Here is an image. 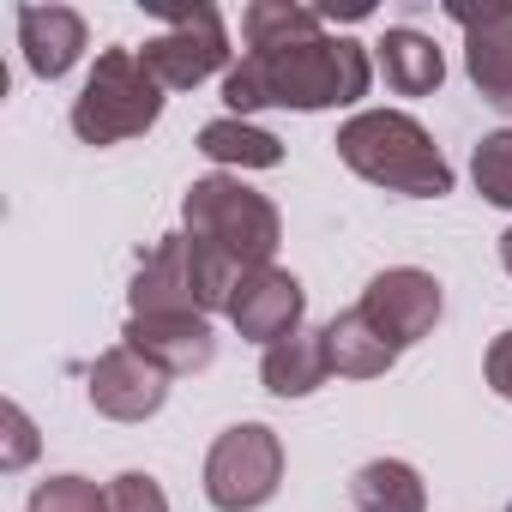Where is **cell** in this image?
Instances as JSON below:
<instances>
[{
  "label": "cell",
  "mask_w": 512,
  "mask_h": 512,
  "mask_svg": "<svg viewBox=\"0 0 512 512\" xmlns=\"http://www.w3.org/2000/svg\"><path fill=\"white\" fill-rule=\"evenodd\" d=\"M374 85V61L356 37H314L296 49H272V55H241L223 73V103L229 115H253V109H344L362 103Z\"/></svg>",
  "instance_id": "obj_1"
},
{
  "label": "cell",
  "mask_w": 512,
  "mask_h": 512,
  "mask_svg": "<svg viewBox=\"0 0 512 512\" xmlns=\"http://www.w3.org/2000/svg\"><path fill=\"white\" fill-rule=\"evenodd\" d=\"M338 157L386 187V193H410V199H440L452 193V163L440 157V145L428 139V127L404 109H362L338 127Z\"/></svg>",
  "instance_id": "obj_2"
},
{
  "label": "cell",
  "mask_w": 512,
  "mask_h": 512,
  "mask_svg": "<svg viewBox=\"0 0 512 512\" xmlns=\"http://www.w3.org/2000/svg\"><path fill=\"white\" fill-rule=\"evenodd\" d=\"M181 223L193 241L229 253L247 272H266L272 253H278V235H284L278 205L266 193H253L241 175H199L181 199Z\"/></svg>",
  "instance_id": "obj_3"
},
{
  "label": "cell",
  "mask_w": 512,
  "mask_h": 512,
  "mask_svg": "<svg viewBox=\"0 0 512 512\" xmlns=\"http://www.w3.org/2000/svg\"><path fill=\"white\" fill-rule=\"evenodd\" d=\"M163 115V85L145 73L139 49H103L85 91L73 97V133L85 145H121L151 133Z\"/></svg>",
  "instance_id": "obj_4"
},
{
  "label": "cell",
  "mask_w": 512,
  "mask_h": 512,
  "mask_svg": "<svg viewBox=\"0 0 512 512\" xmlns=\"http://www.w3.org/2000/svg\"><path fill=\"white\" fill-rule=\"evenodd\" d=\"M284 482V440L266 422H235L205 452V500L217 512H253Z\"/></svg>",
  "instance_id": "obj_5"
},
{
  "label": "cell",
  "mask_w": 512,
  "mask_h": 512,
  "mask_svg": "<svg viewBox=\"0 0 512 512\" xmlns=\"http://www.w3.org/2000/svg\"><path fill=\"white\" fill-rule=\"evenodd\" d=\"M157 13L169 19V31L151 37L139 49V61L163 91H193L199 79H211L229 61V37H223L217 7H157Z\"/></svg>",
  "instance_id": "obj_6"
},
{
  "label": "cell",
  "mask_w": 512,
  "mask_h": 512,
  "mask_svg": "<svg viewBox=\"0 0 512 512\" xmlns=\"http://www.w3.org/2000/svg\"><path fill=\"white\" fill-rule=\"evenodd\" d=\"M362 320L392 344V350H410V344H422L434 326H440V308H446V296H440V278L434 272H422V266H392V272H380L368 290H362Z\"/></svg>",
  "instance_id": "obj_7"
},
{
  "label": "cell",
  "mask_w": 512,
  "mask_h": 512,
  "mask_svg": "<svg viewBox=\"0 0 512 512\" xmlns=\"http://www.w3.org/2000/svg\"><path fill=\"white\" fill-rule=\"evenodd\" d=\"M446 13L464 31V73L482 91V103L512 109V7L506 0H482V7L452 0Z\"/></svg>",
  "instance_id": "obj_8"
},
{
  "label": "cell",
  "mask_w": 512,
  "mask_h": 512,
  "mask_svg": "<svg viewBox=\"0 0 512 512\" xmlns=\"http://www.w3.org/2000/svg\"><path fill=\"white\" fill-rule=\"evenodd\" d=\"M163 398H169V374L151 368L139 350L115 344V350H103L91 362V404H97V416H109V422H145V416L163 410Z\"/></svg>",
  "instance_id": "obj_9"
},
{
  "label": "cell",
  "mask_w": 512,
  "mask_h": 512,
  "mask_svg": "<svg viewBox=\"0 0 512 512\" xmlns=\"http://www.w3.org/2000/svg\"><path fill=\"white\" fill-rule=\"evenodd\" d=\"M127 302H133V320L205 314V308H199V290H193V247H187V235H163V241L145 253L139 272H133Z\"/></svg>",
  "instance_id": "obj_10"
},
{
  "label": "cell",
  "mask_w": 512,
  "mask_h": 512,
  "mask_svg": "<svg viewBox=\"0 0 512 512\" xmlns=\"http://www.w3.org/2000/svg\"><path fill=\"white\" fill-rule=\"evenodd\" d=\"M302 308H308L302 284H296L284 266H266V272H253V278L235 290L229 320H235L241 338H253V344H266V350H272L278 338L302 332Z\"/></svg>",
  "instance_id": "obj_11"
},
{
  "label": "cell",
  "mask_w": 512,
  "mask_h": 512,
  "mask_svg": "<svg viewBox=\"0 0 512 512\" xmlns=\"http://www.w3.org/2000/svg\"><path fill=\"white\" fill-rule=\"evenodd\" d=\"M127 350H139L151 368L175 374H199L217 356L211 338V314H163V320H127Z\"/></svg>",
  "instance_id": "obj_12"
},
{
  "label": "cell",
  "mask_w": 512,
  "mask_h": 512,
  "mask_svg": "<svg viewBox=\"0 0 512 512\" xmlns=\"http://www.w3.org/2000/svg\"><path fill=\"white\" fill-rule=\"evenodd\" d=\"M19 49L37 79H61L85 55V19L73 7H19Z\"/></svg>",
  "instance_id": "obj_13"
},
{
  "label": "cell",
  "mask_w": 512,
  "mask_h": 512,
  "mask_svg": "<svg viewBox=\"0 0 512 512\" xmlns=\"http://www.w3.org/2000/svg\"><path fill=\"white\" fill-rule=\"evenodd\" d=\"M260 380L272 398H308L332 380V356H326V332H290L266 350Z\"/></svg>",
  "instance_id": "obj_14"
},
{
  "label": "cell",
  "mask_w": 512,
  "mask_h": 512,
  "mask_svg": "<svg viewBox=\"0 0 512 512\" xmlns=\"http://www.w3.org/2000/svg\"><path fill=\"white\" fill-rule=\"evenodd\" d=\"M380 73H386V85H392L398 97H428V91H440V79H446V55L434 49V37L398 25V31L380 37Z\"/></svg>",
  "instance_id": "obj_15"
},
{
  "label": "cell",
  "mask_w": 512,
  "mask_h": 512,
  "mask_svg": "<svg viewBox=\"0 0 512 512\" xmlns=\"http://www.w3.org/2000/svg\"><path fill=\"white\" fill-rule=\"evenodd\" d=\"M199 151L223 169H278L284 163V139L253 127L241 115H223V121H205L199 127Z\"/></svg>",
  "instance_id": "obj_16"
},
{
  "label": "cell",
  "mask_w": 512,
  "mask_h": 512,
  "mask_svg": "<svg viewBox=\"0 0 512 512\" xmlns=\"http://www.w3.org/2000/svg\"><path fill=\"white\" fill-rule=\"evenodd\" d=\"M326 356H332V374H344V380H380L398 362V350L362 320V308H350L326 326Z\"/></svg>",
  "instance_id": "obj_17"
},
{
  "label": "cell",
  "mask_w": 512,
  "mask_h": 512,
  "mask_svg": "<svg viewBox=\"0 0 512 512\" xmlns=\"http://www.w3.org/2000/svg\"><path fill=\"white\" fill-rule=\"evenodd\" d=\"M350 500L362 512H428V488H422L416 464H404V458H368L350 476Z\"/></svg>",
  "instance_id": "obj_18"
},
{
  "label": "cell",
  "mask_w": 512,
  "mask_h": 512,
  "mask_svg": "<svg viewBox=\"0 0 512 512\" xmlns=\"http://www.w3.org/2000/svg\"><path fill=\"white\" fill-rule=\"evenodd\" d=\"M320 19L314 7H290V0H253L241 13V37H247V55H272V49H296V43H314L320 37Z\"/></svg>",
  "instance_id": "obj_19"
},
{
  "label": "cell",
  "mask_w": 512,
  "mask_h": 512,
  "mask_svg": "<svg viewBox=\"0 0 512 512\" xmlns=\"http://www.w3.org/2000/svg\"><path fill=\"white\" fill-rule=\"evenodd\" d=\"M470 175H476V193L500 211H512V127L488 133L470 157Z\"/></svg>",
  "instance_id": "obj_20"
},
{
  "label": "cell",
  "mask_w": 512,
  "mask_h": 512,
  "mask_svg": "<svg viewBox=\"0 0 512 512\" xmlns=\"http://www.w3.org/2000/svg\"><path fill=\"white\" fill-rule=\"evenodd\" d=\"M31 512H109V488H97L91 476H49L37 482Z\"/></svg>",
  "instance_id": "obj_21"
},
{
  "label": "cell",
  "mask_w": 512,
  "mask_h": 512,
  "mask_svg": "<svg viewBox=\"0 0 512 512\" xmlns=\"http://www.w3.org/2000/svg\"><path fill=\"white\" fill-rule=\"evenodd\" d=\"M109 512H169V494L145 470H121L109 482Z\"/></svg>",
  "instance_id": "obj_22"
},
{
  "label": "cell",
  "mask_w": 512,
  "mask_h": 512,
  "mask_svg": "<svg viewBox=\"0 0 512 512\" xmlns=\"http://www.w3.org/2000/svg\"><path fill=\"white\" fill-rule=\"evenodd\" d=\"M0 416H7V452H0V470H25L37 458V428H31V416L19 404H7Z\"/></svg>",
  "instance_id": "obj_23"
},
{
  "label": "cell",
  "mask_w": 512,
  "mask_h": 512,
  "mask_svg": "<svg viewBox=\"0 0 512 512\" xmlns=\"http://www.w3.org/2000/svg\"><path fill=\"white\" fill-rule=\"evenodd\" d=\"M488 386L512 404V332H500V338L488 344Z\"/></svg>",
  "instance_id": "obj_24"
},
{
  "label": "cell",
  "mask_w": 512,
  "mask_h": 512,
  "mask_svg": "<svg viewBox=\"0 0 512 512\" xmlns=\"http://www.w3.org/2000/svg\"><path fill=\"white\" fill-rule=\"evenodd\" d=\"M500 266H506V272H512V229H506V235H500Z\"/></svg>",
  "instance_id": "obj_25"
}]
</instances>
